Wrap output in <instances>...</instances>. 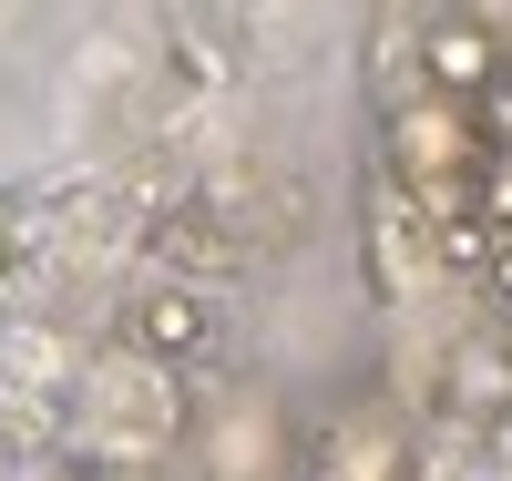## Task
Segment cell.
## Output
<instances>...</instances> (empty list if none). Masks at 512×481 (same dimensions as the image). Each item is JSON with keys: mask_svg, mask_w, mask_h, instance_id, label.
<instances>
[{"mask_svg": "<svg viewBox=\"0 0 512 481\" xmlns=\"http://www.w3.org/2000/svg\"><path fill=\"white\" fill-rule=\"evenodd\" d=\"M502 164V144H492V123L482 113H461V103H390V123H379V174H390L400 195H420V185H482V174Z\"/></svg>", "mask_w": 512, "mask_h": 481, "instance_id": "1", "label": "cell"}, {"mask_svg": "<svg viewBox=\"0 0 512 481\" xmlns=\"http://www.w3.org/2000/svg\"><path fill=\"white\" fill-rule=\"evenodd\" d=\"M82 400H93V430H103V451H164V441H185V379L175 369H154L134 359V348H103L93 369H82Z\"/></svg>", "mask_w": 512, "mask_h": 481, "instance_id": "2", "label": "cell"}, {"mask_svg": "<svg viewBox=\"0 0 512 481\" xmlns=\"http://www.w3.org/2000/svg\"><path fill=\"white\" fill-rule=\"evenodd\" d=\"M502 82H512V41H502L492 11H441L431 31H420V93H431V103L482 113Z\"/></svg>", "mask_w": 512, "mask_h": 481, "instance_id": "3", "label": "cell"}, {"mask_svg": "<svg viewBox=\"0 0 512 481\" xmlns=\"http://www.w3.org/2000/svg\"><path fill=\"white\" fill-rule=\"evenodd\" d=\"M123 348L154 369H195L205 348H216V297L205 287H175V277H154L123 297Z\"/></svg>", "mask_w": 512, "mask_h": 481, "instance_id": "4", "label": "cell"}, {"mask_svg": "<svg viewBox=\"0 0 512 481\" xmlns=\"http://www.w3.org/2000/svg\"><path fill=\"white\" fill-rule=\"evenodd\" d=\"M359 256H369V297H379V308L420 297V277L441 267V256H431V226L410 215V195L390 185V174H379V185H369V205H359Z\"/></svg>", "mask_w": 512, "mask_h": 481, "instance_id": "5", "label": "cell"}, {"mask_svg": "<svg viewBox=\"0 0 512 481\" xmlns=\"http://www.w3.org/2000/svg\"><path fill=\"white\" fill-rule=\"evenodd\" d=\"M144 256H154V267H175V287L226 277V267H236V226H226L216 195H175V205L144 226Z\"/></svg>", "mask_w": 512, "mask_h": 481, "instance_id": "6", "label": "cell"}, {"mask_svg": "<svg viewBox=\"0 0 512 481\" xmlns=\"http://www.w3.org/2000/svg\"><path fill=\"white\" fill-rule=\"evenodd\" d=\"M216 481H277V420L256 400H236L216 430Z\"/></svg>", "mask_w": 512, "mask_h": 481, "instance_id": "7", "label": "cell"}, {"mask_svg": "<svg viewBox=\"0 0 512 481\" xmlns=\"http://www.w3.org/2000/svg\"><path fill=\"white\" fill-rule=\"evenodd\" d=\"M41 277H52V236H41L31 215H21V226H0V308H21Z\"/></svg>", "mask_w": 512, "mask_h": 481, "instance_id": "8", "label": "cell"}, {"mask_svg": "<svg viewBox=\"0 0 512 481\" xmlns=\"http://www.w3.org/2000/svg\"><path fill=\"white\" fill-rule=\"evenodd\" d=\"M0 359H11V379H62V348L41 328H0Z\"/></svg>", "mask_w": 512, "mask_h": 481, "instance_id": "9", "label": "cell"}, {"mask_svg": "<svg viewBox=\"0 0 512 481\" xmlns=\"http://www.w3.org/2000/svg\"><path fill=\"white\" fill-rule=\"evenodd\" d=\"M482 287H492V308H502V318H512V236H502V246H492V267H482Z\"/></svg>", "mask_w": 512, "mask_h": 481, "instance_id": "10", "label": "cell"}, {"mask_svg": "<svg viewBox=\"0 0 512 481\" xmlns=\"http://www.w3.org/2000/svg\"><path fill=\"white\" fill-rule=\"evenodd\" d=\"M482 461H492V471H512V410H502V420H482Z\"/></svg>", "mask_w": 512, "mask_h": 481, "instance_id": "11", "label": "cell"}]
</instances>
